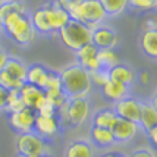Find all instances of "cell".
I'll return each instance as SVG.
<instances>
[{
  "label": "cell",
  "instance_id": "45",
  "mask_svg": "<svg viewBox=\"0 0 157 157\" xmlns=\"http://www.w3.org/2000/svg\"><path fill=\"white\" fill-rule=\"evenodd\" d=\"M9 2H18V0H9Z\"/></svg>",
  "mask_w": 157,
  "mask_h": 157
},
{
  "label": "cell",
  "instance_id": "4",
  "mask_svg": "<svg viewBox=\"0 0 157 157\" xmlns=\"http://www.w3.org/2000/svg\"><path fill=\"white\" fill-rule=\"evenodd\" d=\"M62 43L72 52H76L82 46L91 43V28L78 21L71 19L63 28L57 31Z\"/></svg>",
  "mask_w": 157,
  "mask_h": 157
},
{
  "label": "cell",
  "instance_id": "24",
  "mask_svg": "<svg viewBox=\"0 0 157 157\" xmlns=\"http://www.w3.org/2000/svg\"><path fill=\"white\" fill-rule=\"evenodd\" d=\"M97 60L100 65V69L109 71L110 68L116 66L117 63H121L119 55L115 52V48H101L97 52Z\"/></svg>",
  "mask_w": 157,
  "mask_h": 157
},
{
  "label": "cell",
  "instance_id": "19",
  "mask_svg": "<svg viewBox=\"0 0 157 157\" xmlns=\"http://www.w3.org/2000/svg\"><path fill=\"white\" fill-rule=\"evenodd\" d=\"M90 143L98 148H107L115 144V138L112 135V131L107 128H97L91 126L90 129Z\"/></svg>",
  "mask_w": 157,
  "mask_h": 157
},
{
  "label": "cell",
  "instance_id": "37",
  "mask_svg": "<svg viewBox=\"0 0 157 157\" xmlns=\"http://www.w3.org/2000/svg\"><path fill=\"white\" fill-rule=\"evenodd\" d=\"M147 132V137H148V140H150L151 145H156L157 144V126H154V128H151V129L145 131Z\"/></svg>",
  "mask_w": 157,
  "mask_h": 157
},
{
  "label": "cell",
  "instance_id": "1",
  "mask_svg": "<svg viewBox=\"0 0 157 157\" xmlns=\"http://www.w3.org/2000/svg\"><path fill=\"white\" fill-rule=\"evenodd\" d=\"M66 12L71 19L78 21L91 29L101 25L107 18L98 0H71Z\"/></svg>",
  "mask_w": 157,
  "mask_h": 157
},
{
  "label": "cell",
  "instance_id": "29",
  "mask_svg": "<svg viewBox=\"0 0 157 157\" xmlns=\"http://www.w3.org/2000/svg\"><path fill=\"white\" fill-rule=\"evenodd\" d=\"M157 6V0H128V7L138 12H150Z\"/></svg>",
  "mask_w": 157,
  "mask_h": 157
},
{
  "label": "cell",
  "instance_id": "3",
  "mask_svg": "<svg viewBox=\"0 0 157 157\" xmlns=\"http://www.w3.org/2000/svg\"><path fill=\"white\" fill-rule=\"evenodd\" d=\"M2 25H3V33H6L15 43H18L21 46L31 44L37 37V33L27 12L24 13L15 12V13L7 15L2 21Z\"/></svg>",
  "mask_w": 157,
  "mask_h": 157
},
{
  "label": "cell",
  "instance_id": "15",
  "mask_svg": "<svg viewBox=\"0 0 157 157\" xmlns=\"http://www.w3.org/2000/svg\"><path fill=\"white\" fill-rule=\"evenodd\" d=\"M63 157H96V150L87 140H72L66 144Z\"/></svg>",
  "mask_w": 157,
  "mask_h": 157
},
{
  "label": "cell",
  "instance_id": "23",
  "mask_svg": "<svg viewBox=\"0 0 157 157\" xmlns=\"http://www.w3.org/2000/svg\"><path fill=\"white\" fill-rule=\"evenodd\" d=\"M116 113L112 107H104V109H98L93 116V126L97 128H107L110 129L112 125L116 121Z\"/></svg>",
  "mask_w": 157,
  "mask_h": 157
},
{
  "label": "cell",
  "instance_id": "20",
  "mask_svg": "<svg viewBox=\"0 0 157 157\" xmlns=\"http://www.w3.org/2000/svg\"><path fill=\"white\" fill-rule=\"evenodd\" d=\"M140 47L144 55L156 59L157 57V29H147L143 31L140 37Z\"/></svg>",
  "mask_w": 157,
  "mask_h": 157
},
{
  "label": "cell",
  "instance_id": "21",
  "mask_svg": "<svg viewBox=\"0 0 157 157\" xmlns=\"http://www.w3.org/2000/svg\"><path fill=\"white\" fill-rule=\"evenodd\" d=\"M48 69L46 66H43L41 63H35L31 66H27V76H25V82L35 85L38 88H43L46 78H47Z\"/></svg>",
  "mask_w": 157,
  "mask_h": 157
},
{
  "label": "cell",
  "instance_id": "38",
  "mask_svg": "<svg viewBox=\"0 0 157 157\" xmlns=\"http://www.w3.org/2000/svg\"><path fill=\"white\" fill-rule=\"evenodd\" d=\"M157 25H156V18H148V19L145 21V24H144V31H147V29H156Z\"/></svg>",
  "mask_w": 157,
  "mask_h": 157
},
{
  "label": "cell",
  "instance_id": "5",
  "mask_svg": "<svg viewBox=\"0 0 157 157\" xmlns=\"http://www.w3.org/2000/svg\"><path fill=\"white\" fill-rule=\"evenodd\" d=\"M16 151L21 156L28 157H40L43 154L48 153L47 141H44L41 137H38L35 132H25V134H18L16 137Z\"/></svg>",
  "mask_w": 157,
  "mask_h": 157
},
{
  "label": "cell",
  "instance_id": "12",
  "mask_svg": "<svg viewBox=\"0 0 157 157\" xmlns=\"http://www.w3.org/2000/svg\"><path fill=\"white\" fill-rule=\"evenodd\" d=\"M117 34L110 27L98 25L91 29V44H94L98 50L101 48H115L117 44Z\"/></svg>",
  "mask_w": 157,
  "mask_h": 157
},
{
  "label": "cell",
  "instance_id": "42",
  "mask_svg": "<svg viewBox=\"0 0 157 157\" xmlns=\"http://www.w3.org/2000/svg\"><path fill=\"white\" fill-rule=\"evenodd\" d=\"M3 33V25H2V22H0V34Z\"/></svg>",
  "mask_w": 157,
  "mask_h": 157
},
{
  "label": "cell",
  "instance_id": "34",
  "mask_svg": "<svg viewBox=\"0 0 157 157\" xmlns=\"http://www.w3.org/2000/svg\"><path fill=\"white\" fill-rule=\"evenodd\" d=\"M126 157H156V153L151 148H138L129 153Z\"/></svg>",
  "mask_w": 157,
  "mask_h": 157
},
{
  "label": "cell",
  "instance_id": "35",
  "mask_svg": "<svg viewBox=\"0 0 157 157\" xmlns=\"http://www.w3.org/2000/svg\"><path fill=\"white\" fill-rule=\"evenodd\" d=\"M137 78L140 79V82H141L143 85H147V84H150V81H151V75L148 71H141L137 75Z\"/></svg>",
  "mask_w": 157,
  "mask_h": 157
},
{
  "label": "cell",
  "instance_id": "40",
  "mask_svg": "<svg viewBox=\"0 0 157 157\" xmlns=\"http://www.w3.org/2000/svg\"><path fill=\"white\" fill-rule=\"evenodd\" d=\"M100 157H126V154H123L121 151H106Z\"/></svg>",
  "mask_w": 157,
  "mask_h": 157
},
{
  "label": "cell",
  "instance_id": "44",
  "mask_svg": "<svg viewBox=\"0 0 157 157\" xmlns=\"http://www.w3.org/2000/svg\"><path fill=\"white\" fill-rule=\"evenodd\" d=\"M18 157H28V156H21V154H18Z\"/></svg>",
  "mask_w": 157,
  "mask_h": 157
},
{
  "label": "cell",
  "instance_id": "11",
  "mask_svg": "<svg viewBox=\"0 0 157 157\" xmlns=\"http://www.w3.org/2000/svg\"><path fill=\"white\" fill-rule=\"evenodd\" d=\"M138 126L137 122H132L128 119H122V117H116L115 123L112 125V135L115 138V143H128L132 138H135L138 134Z\"/></svg>",
  "mask_w": 157,
  "mask_h": 157
},
{
  "label": "cell",
  "instance_id": "22",
  "mask_svg": "<svg viewBox=\"0 0 157 157\" xmlns=\"http://www.w3.org/2000/svg\"><path fill=\"white\" fill-rule=\"evenodd\" d=\"M3 71L9 74V75L18 79L21 82H25V76H27V65L24 63L22 60L16 59V57H7L6 63L3 66Z\"/></svg>",
  "mask_w": 157,
  "mask_h": 157
},
{
  "label": "cell",
  "instance_id": "14",
  "mask_svg": "<svg viewBox=\"0 0 157 157\" xmlns=\"http://www.w3.org/2000/svg\"><path fill=\"white\" fill-rule=\"evenodd\" d=\"M19 97L24 101L25 107L35 110L38 107V104L44 100L46 96H44V90L43 88H38L35 85H31V84L25 82L19 88Z\"/></svg>",
  "mask_w": 157,
  "mask_h": 157
},
{
  "label": "cell",
  "instance_id": "28",
  "mask_svg": "<svg viewBox=\"0 0 157 157\" xmlns=\"http://www.w3.org/2000/svg\"><path fill=\"white\" fill-rule=\"evenodd\" d=\"M25 82H21L18 79H15L12 76L6 74L3 69L0 71V87H3V88H6L7 91H12V90H16V91H19V88L24 85Z\"/></svg>",
  "mask_w": 157,
  "mask_h": 157
},
{
  "label": "cell",
  "instance_id": "31",
  "mask_svg": "<svg viewBox=\"0 0 157 157\" xmlns=\"http://www.w3.org/2000/svg\"><path fill=\"white\" fill-rule=\"evenodd\" d=\"M44 91H52V90H62V79H60V74L55 72V71H48L46 82L43 85Z\"/></svg>",
  "mask_w": 157,
  "mask_h": 157
},
{
  "label": "cell",
  "instance_id": "39",
  "mask_svg": "<svg viewBox=\"0 0 157 157\" xmlns=\"http://www.w3.org/2000/svg\"><path fill=\"white\" fill-rule=\"evenodd\" d=\"M7 57H9V55H7L6 52H5V48L0 47V71L3 69V66H5V63H6Z\"/></svg>",
  "mask_w": 157,
  "mask_h": 157
},
{
  "label": "cell",
  "instance_id": "41",
  "mask_svg": "<svg viewBox=\"0 0 157 157\" xmlns=\"http://www.w3.org/2000/svg\"><path fill=\"white\" fill-rule=\"evenodd\" d=\"M40 157H53L50 153H46V154H43V156H40Z\"/></svg>",
  "mask_w": 157,
  "mask_h": 157
},
{
  "label": "cell",
  "instance_id": "10",
  "mask_svg": "<svg viewBox=\"0 0 157 157\" xmlns=\"http://www.w3.org/2000/svg\"><path fill=\"white\" fill-rule=\"evenodd\" d=\"M115 110L117 117L122 119H128L132 122L138 123V117H140V110H141V101L137 100L135 97L126 96L125 98L119 100L115 103V106L112 107Z\"/></svg>",
  "mask_w": 157,
  "mask_h": 157
},
{
  "label": "cell",
  "instance_id": "32",
  "mask_svg": "<svg viewBox=\"0 0 157 157\" xmlns=\"http://www.w3.org/2000/svg\"><path fill=\"white\" fill-rule=\"evenodd\" d=\"M90 81L93 87H98L101 88L106 82L109 81V74L104 69H97L94 72H90Z\"/></svg>",
  "mask_w": 157,
  "mask_h": 157
},
{
  "label": "cell",
  "instance_id": "25",
  "mask_svg": "<svg viewBox=\"0 0 157 157\" xmlns=\"http://www.w3.org/2000/svg\"><path fill=\"white\" fill-rule=\"evenodd\" d=\"M107 16H119L128 9V0H98Z\"/></svg>",
  "mask_w": 157,
  "mask_h": 157
},
{
  "label": "cell",
  "instance_id": "7",
  "mask_svg": "<svg viewBox=\"0 0 157 157\" xmlns=\"http://www.w3.org/2000/svg\"><path fill=\"white\" fill-rule=\"evenodd\" d=\"M60 129H62L60 123H59V119L56 117V115L55 116H41V115L35 116L33 132H35L44 141L56 140V138L59 137Z\"/></svg>",
  "mask_w": 157,
  "mask_h": 157
},
{
  "label": "cell",
  "instance_id": "36",
  "mask_svg": "<svg viewBox=\"0 0 157 157\" xmlns=\"http://www.w3.org/2000/svg\"><path fill=\"white\" fill-rule=\"evenodd\" d=\"M7 94H9V91L3 87H0V110H5V107H6Z\"/></svg>",
  "mask_w": 157,
  "mask_h": 157
},
{
  "label": "cell",
  "instance_id": "6",
  "mask_svg": "<svg viewBox=\"0 0 157 157\" xmlns=\"http://www.w3.org/2000/svg\"><path fill=\"white\" fill-rule=\"evenodd\" d=\"M91 110V104L87 97H71L68 98V123L69 126L78 128L84 125Z\"/></svg>",
  "mask_w": 157,
  "mask_h": 157
},
{
  "label": "cell",
  "instance_id": "18",
  "mask_svg": "<svg viewBox=\"0 0 157 157\" xmlns=\"http://www.w3.org/2000/svg\"><path fill=\"white\" fill-rule=\"evenodd\" d=\"M138 126L144 131H148L157 126V109L154 101H141V110L138 117Z\"/></svg>",
  "mask_w": 157,
  "mask_h": 157
},
{
  "label": "cell",
  "instance_id": "26",
  "mask_svg": "<svg viewBox=\"0 0 157 157\" xmlns=\"http://www.w3.org/2000/svg\"><path fill=\"white\" fill-rule=\"evenodd\" d=\"M22 109H25V104L24 101L21 100L19 97V91H16V90H12V91H9V94H7V101H6V110L7 113L10 115V113H16V112H21Z\"/></svg>",
  "mask_w": 157,
  "mask_h": 157
},
{
  "label": "cell",
  "instance_id": "27",
  "mask_svg": "<svg viewBox=\"0 0 157 157\" xmlns=\"http://www.w3.org/2000/svg\"><path fill=\"white\" fill-rule=\"evenodd\" d=\"M15 12L24 13V12H27V7H25V5H24L21 0H18V2H9V0H7L6 3H3V5L0 6V22L5 19L7 15L15 13Z\"/></svg>",
  "mask_w": 157,
  "mask_h": 157
},
{
  "label": "cell",
  "instance_id": "17",
  "mask_svg": "<svg viewBox=\"0 0 157 157\" xmlns=\"http://www.w3.org/2000/svg\"><path fill=\"white\" fill-rule=\"evenodd\" d=\"M107 74H109V79L123 84L126 87H131L137 78V74L125 63H117L116 66H113L107 71Z\"/></svg>",
  "mask_w": 157,
  "mask_h": 157
},
{
  "label": "cell",
  "instance_id": "30",
  "mask_svg": "<svg viewBox=\"0 0 157 157\" xmlns=\"http://www.w3.org/2000/svg\"><path fill=\"white\" fill-rule=\"evenodd\" d=\"M44 96L47 98V101H50L55 109L57 110L63 103L68 100V96L63 93V90H52V91H44Z\"/></svg>",
  "mask_w": 157,
  "mask_h": 157
},
{
  "label": "cell",
  "instance_id": "16",
  "mask_svg": "<svg viewBox=\"0 0 157 157\" xmlns=\"http://www.w3.org/2000/svg\"><path fill=\"white\" fill-rule=\"evenodd\" d=\"M101 96L110 103H116L119 100H122L125 97L128 96V93H129V87H126V85H123V84H119L116 81H109L106 82L104 85H103L101 88Z\"/></svg>",
  "mask_w": 157,
  "mask_h": 157
},
{
  "label": "cell",
  "instance_id": "43",
  "mask_svg": "<svg viewBox=\"0 0 157 157\" xmlns=\"http://www.w3.org/2000/svg\"><path fill=\"white\" fill-rule=\"evenodd\" d=\"M7 0H0V6H2V5H3V3H6Z\"/></svg>",
  "mask_w": 157,
  "mask_h": 157
},
{
  "label": "cell",
  "instance_id": "13",
  "mask_svg": "<svg viewBox=\"0 0 157 157\" xmlns=\"http://www.w3.org/2000/svg\"><path fill=\"white\" fill-rule=\"evenodd\" d=\"M97 52H98V48L91 43L82 46L81 48H78L75 52L78 65L85 69L87 72H94L97 69H100V65H98V60H97Z\"/></svg>",
  "mask_w": 157,
  "mask_h": 157
},
{
  "label": "cell",
  "instance_id": "33",
  "mask_svg": "<svg viewBox=\"0 0 157 157\" xmlns=\"http://www.w3.org/2000/svg\"><path fill=\"white\" fill-rule=\"evenodd\" d=\"M35 113L37 115H41V116H55L56 115V109L55 106L50 101H47V98L44 97V100L38 104V107L35 109Z\"/></svg>",
  "mask_w": 157,
  "mask_h": 157
},
{
  "label": "cell",
  "instance_id": "9",
  "mask_svg": "<svg viewBox=\"0 0 157 157\" xmlns=\"http://www.w3.org/2000/svg\"><path fill=\"white\" fill-rule=\"evenodd\" d=\"M35 110L33 109H22L21 112H16V113H10L7 121H9V125L10 128L16 132V134H25V132H31L33 128H34V122H35Z\"/></svg>",
  "mask_w": 157,
  "mask_h": 157
},
{
  "label": "cell",
  "instance_id": "8",
  "mask_svg": "<svg viewBox=\"0 0 157 157\" xmlns=\"http://www.w3.org/2000/svg\"><path fill=\"white\" fill-rule=\"evenodd\" d=\"M43 12H44V19H46V24H47L50 33H57L60 28H63L71 21L68 12L57 6L56 2L44 5Z\"/></svg>",
  "mask_w": 157,
  "mask_h": 157
},
{
  "label": "cell",
  "instance_id": "2",
  "mask_svg": "<svg viewBox=\"0 0 157 157\" xmlns=\"http://www.w3.org/2000/svg\"><path fill=\"white\" fill-rule=\"evenodd\" d=\"M62 79V90L63 93L71 97H87L91 91V81L90 72L81 68L78 63L69 65L59 72Z\"/></svg>",
  "mask_w": 157,
  "mask_h": 157
}]
</instances>
